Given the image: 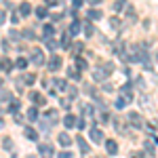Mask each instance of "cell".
<instances>
[{
    "label": "cell",
    "mask_w": 158,
    "mask_h": 158,
    "mask_svg": "<svg viewBox=\"0 0 158 158\" xmlns=\"http://www.w3.org/2000/svg\"><path fill=\"white\" fill-rule=\"evenodd\" d=\"M112 72H114V65H112V63H103L101 68H97V70L93 72V76H95V80H106Z\"/></svg>",
    "instance_id": "obj_1"
},
{
    "label": "cell",
    "mask_w": 158,
    "mask_h": 158,
    "mask_svg": "<svg viewBox=\"0 0 158 158\" xmlns=\"http://www.w3.org/2000/svg\"><path fill=\"white\" fill-rule=\"evenodd\" d=\"M127 120H129V124H131V127H135V129L143 127V120H141V114H137V112H131V114L127 116Z\"/></svg>",
    "instance_id": "obj_2"
},
{
    "label": "cell",
    "mask_w": 158,
    "mask_h": 158,
    "mask_svg": "<svg viewBox=\"0 0 158 158\" xmlns=\"http://www.w3.org/2000/svg\"><path fill=\"white\" fill-rule=\"evenodd\" d=\"M120 97L127 101V103H131L133 101V86L131 85H122L120 86Z\"/></svg>",
    "instance_id": "obj_3"
},
{
    "label": "cell",
    "mask_w": 158,
    "mask_h": 158,
    "mask_svg": "<svg viewBox=\"0 0 158 158\" xmlns=\"http://www.w3.org/2000/svg\"><path fill=\"white\" fill-rule=\"evenodd\" d=\"M32 63L34 65H42L44 63V53L40 49H32Z\"/></svg>",
    "instance_id": "obj_4"
},
{
    "label": "cell",
    "mask_w": 158,
    "mask_h": 158,
    "mask_svg": "<svg viewBox=\"0 0 158 158\" xmlns=\"http://www.w3.org/2000/svg\"><path fill=\"white\" fill-rule=\"evenodd\" d=\"M59 68H61V57L59 55H53V57L49 59V70L51 72H57Z\"/></svg>",
    "instance_id": "obj_5"
},
{
    "label": "cell",
    "mask_w": 158,
    "mask_h": 158,
    "mask_svg": "<svg viewBox=\"0 0 158 158\" xmlns=\"http://www.w3.org/2000/svg\"><path fill=\"white\" fill-rule=\"evenodd\" d=\"M38 150L42 152V158H53V146L51 143H40Z\"/></svg>",
    "instance_id": "obj_6"
},
{
    "label": "cell",
    "mask_w": 158,
    "mask_h": 158,
    "mask_svg": "<svg viewBox=\"0 0 158 158\" xmlns=\"http://www.w3.org/2000/svg\"><path fill=\"white\" fill-rule=\"evenodd\" d=\"M91 139H93L95 143H101V141H103V133L99 131L97 127H93V129H91Z\"/></svg>",
    "instance_id": "obj_7"
},
{
    "label": "cell",
    "mask_w": 158,
    "mask_h": 158,
    "mask_svg": "<svg viewBox=\"0 0 158 158\" xmlns=\"http://www.w3.org/2000/svg\"><path fill=\"white\" fill-rule=\"evenodd\" d=\"M106 150H108V154H116V152H118V143H116L114 139H108V141H106Z\"/></svg>",
    "instance_id": "obj_8"
},
{
    "label": "cell",
    "mask_w": 158,
    "mask_h": 158,
    "mask_svg": "<svg viewBox=\"0 0 158 158\" xmlns=\"http://www.w3.org/2000/svg\"><path fill=\"white\" fill-rule=\"evenodd\" d=\"M0 70H2V72H11V70H13V63H11V59L2 57V59H0Z\"/></svg>",
    "instance_id": "obj_9"
},
{
    "label": "cell",
    "mask_w": 158,
    "mask_h": 158,
    "mask_svg": "<svg viewBox=\"0 0 158 158\" xmlns=\"http://www.w3.org/2000/svg\"><path fill=\"white\" fill-rule=\"evenodd\" d=\"M76 143H78V148L82 150V154H89V152H91V148H89V143H86L85 139H82V135H80L78 139H76Z\"/></svg>",
    "instance_id": "obj_10"
},
{
    "label": "cell",
    "mask_w": 158,
    "mask_h": 158,
    "mask_svg": "<svg viewBox=\"0 0 158 158\" xmlns=\"http://www.w3.org/2000/svg\"><path fill=\"white\" fill-rule=\"evenodd\" d=\"M30 99H32L36 106H42V103H44V97H42L40 93H36V91H32V93H30Z\"/></svg>",
    "instance_id": "obj_11"
},
{
    "label": "cell",
    "mask_w": 158,
    "mask_h": 158,
    "mask_svg": "<svg viewBox=\"0 0 158 158\" xmlns=\"http://www.w3.org/2000/svg\"><path fill=\"white\" fill-rule=\"evenodd\" d=\"M86 17L91 19V21H97V19H101L103 15H101V11H97V9H91V11L86 13Z\"/></svg>",
    "instance_id": "obj_12"
},
{
    "label": "cell",
    "mask_w": 158,
    "mask_h": 158,
    "mask_svg": "<svg viewBox=\"0 0 158 158\" xmlns=\"http://www.w3.org/2000/svg\"><path fill=\"white\" fill-rule=\"evenodd\" d=\"M63 124H65L68 129H72V127H76V116H72V114H68V116L63 118Z\"/></svg>",
    "instance_id": "obj_13"
},
{
    "label": "cell",
    "mask_w": 158,
    "mask_h": 158,
    "mask_svg": "<svg viewBox=\"0 0 158 158\" xmlns=\"http://www.w3.org/2000/svg\"><path fill=\"white\" fill-rule=\"evenodd\" d=\"M59 143H61V146H65V148L72 146V137H70V135H65V133H61L59 135Z\"/></svg>",
    "instance_id": "obj_14"
},
{
    "label": "cell",
    "mask_w": 158,
    "mask_h": 158,
    "mask_svg": "<svg viewBox=\"0 0 158 158\" xmlns=\"http://www.w3.org/2000/svg\"><path fill=\"white\" fill-rule=\"evenodd\" d=\"M76 70H78V72H85V70H86V59L76 57Z\"/></svg>",
    "instance_id": "obj_15"
},
{
    "label": "cell",
    "mask_w": 158,
    "mask_h": 158,
    "mask_svg": "<svg viewBox=\"0 0 158 158\" xmlns=\"http://www.w3.org/2000/svg\"><path fill=\"white\" fill-rule=\"evenodd\" d=\"M44 34H42V38L47 40V38H53V34H55V27L53 25H44V30H42Z\"/></svg>",
    "instance_id": "obj_16"
},
{
    "label": "cell",
    "mask_w": 158,
    "mask_h": 158,
    "mask_svg": "<svg viewBox=\"0 0 158 158\" xmlns=\"http://www.w3.org/2000/svg\"><path fill=\"white\" fill-rule=\"evenodd\" d=\"M23 135L27 137V139H32V141H36V139H38V133L34 131V129H30V127H27V129L23 131Z\"/></svg>",
    "instance_id": "obj_17"
},
{
    "label": "cell",
    "mask_w": 158,
    "mask_h": 158,
    "mask_svg": "<svg viewBox=\"0 0 158 158\" xmlns=\"http://www.w3.org/2000/svg\"><path fill=\"white\" fill-rule=\"evenodd\" d=\"M53 85H55V89H57V91H65L68 82H65V80H61V78H57V80H53Z\"/></svg>",
    "instance_id": "obj_18"
},
{
    "label": "cell",
    "mask_w": 158,
    "mask_h": 158,
    "mask_svg": "<svg viewBox=\"0 0 158 158\" xmlns=\"http://www.w3.org/2000/svg\"><path fill=\"white\" fill-rule=\"evenodd\" d=\"M19 13H21V15H23V17H27V15H30V13H32V6H30V4H27V2H23V4H21V6H19Z\"/></svg>",
    "instance_id": "obj_19"
},
{
    "label": "cell",
    "mask_w": 158,
    "mask_h": 158,
    "mask_svg": "<svg viewBox=\"0 0 158 158\" xmlns=\"http://www.w3.org/2000/svg\"><path fill=\"white\" fill-rule=\"evenodd\" d=\"M27 120H32V122L38 120V110L36 108H30V110H27Z\"/></svg>",
    "instance_id": "obj_20"
},
{
    "label": "cell",
    "mask_w": 158,
    "mask_h": 158,
    "mask_svg": "<svg viewBox=\"0 0 158 158\" xmlns=\"http://www.w3.org/2000/svg\"><path fill=\"white\" fill-rule=\"evenodd\" d=\"M82 27H85L86 36H93V34H95V30H93V25H91V21H85V23H82Z\"/></svg>",
    "instance_id": "obj_21"
},
{
    "label": "cell",
    "mask_w": 158,
    "mask_h": 158,
    "mask_svg": "<svg viewBox=\"0 0 158 158\" xmlns=\"http://www.w3.org/2000/svg\"><path fill=\"white\" fill-rule=\"evenodd\" d=\"M78 32H80V21H74V23L70 25V34H72V36H76Z\"/></svg>",
    "instance_id": "obj_22"
},
{
    "label": "cell",
    "mask_w": 158,
    "mask_h": 158,
    "mask_svg": "<svg viewBox=\"0 0 158 158\" xmlns=\"http://www.w3.org/2000/svg\"><path fill=\"white\" fill-rule=\"evenodd\" d=\"M146 152H148V154H152V156L156 154V146H154V141H146Z\"/></svg>",
    "instance_id": "obj_23"
},
{
    "label": "cell",
    "mask_w": 158,
    "mask_h": 158,
    "mask_svg": "<svg viewBox=\"0 0 158 158\" xmlns=\"http://www.w3.org/2000/svg\"><path fill=\"white\" fill-rule=\"evenodd\" d=\"M124 6H127V0H116V2H114V11H116V13L122 11Z\"/></svg>",
    "instance_id": "obj_24"
},
{
    "label": "cell",
    "mask_w": 158,
    "mask_h": 158,
    "mask_svg": "<svg viewBox=\"0 0 158 158\" xmlns=\"http://www.w3.org/2000/svg\"><path fill=\"white\" fill-rule=\"evenodd\" d=\"M47 118H51V124H55V122L59 120V118H57V112H55V110H49V112H47Z\"/></svg>",
    "instance_id": "obj_25"
},
{
    "label": "cell",
    "mask_w": 158,
    "mask_h": 158,
    "mask_svg": "<svg viewBox=\"0 0 158 158\" xmlns=\"http://www.w3.org/2000/svg\"><path fill=\"white\" fill-rule=\"evenodd\" d=\"M68 76L74 78V80H78V78H80V72H78L76 68H70V70H68Z\"/></svg>",
    "instance_id": "obj_26"
},
{
    "label": "cell",
    "mask_w": 158,
    "mask_h": 158,
    "mask_svg": "<svg viewBox=\"0 0 158 158\" xmlns=\"http://www.w3.org/2000/svg\"><path fill=\"white\" fill-rule=\"evenodd\" d=\"M25 65H27V61H25L23 57H21V59H17V61H15V68H17V70H25Z\"/></svg>",
    "instance_id": "obj_27"
},
{
    "label": "cell",
    "mask_w": 158,
    "mask_h": 158,
    "mask_svg": "<svg viewBox=\"0 0 158 158\" xmlns=\"http://www.w3.org/2000/svg\"><path fill=\"white\" fill-rule=\"evenodd\" d=\"M44 42H47V47H49L51 51H55V49H57V47H59V44H57V42H55V40H53V38H47V40H44Z\"/></svg>",
    "instance_id": "obj_28"
},
{
    "label": "cell",
    "mask_w": 158,
    "mask_h": 158,
    "mask_svg": "<svg viewBox=\"0 0 158 158\" xmlns=\"http://www.w3.org/2000/svg\"><path fill=\"white\" fill-rule=\"evenodd\" d=\"M2 146H4V150H13V139H11V137H4Z\"/></svg>",
    "instance_id": "obj_29"
},
{
    "label": "cell",
    "mask_w": 158,
    "mask_h": 158,
    "mask_svg": "<svg viewBox=\"0 0 158 158\" xmlns=\"http://www.w3.org/2000/svg\"><path fill=\"white\" fill-rule=\"evenodd\" d=\"M36 15L40 17V19H44V17H47V9H44V6H38V9H36Z\"/></svg>",
    "instance_id": "obj_30"
},
{
    "label": "cell",
    "mask_w": 158,
    "mask_h": 158,
    "mask_svg": "<svg viewBox=\"0 0 158 158\" xmlns=\"http://www.w3.org/2000/svg\"><path fill=\"white\" fill-rule=\"evenodd\" d=\"M82 114L91 118V116H93V108H91V106H82Z\"/></svg>",
    "instance_id": "obj_31"
},
{
    "label": "cell",
    "mask_w": 158,
    "mask_h": 158,
    "mask_svg": "<svg viewBox=\"0 0 158 158\" xmlns=\"http://www.w3.org/2000/svg\"><path fill=\"white\" fill-rule=\"evenodd\" d=\"M65 91H68V95H70V97H76V93H78V91H76V86H65Z\"/></svg>",
    "instance_id": "obj_32"
},
{
    "label": "cell",
    "mask_w": 158,
    "mask_h": 158,
    "mask_svg": "<svg viewBox=\"0 0 158 158\" xmlns=\"http://www.w3.org/2000/svg\"><path fill=\"white\" fill-rule=\"evenodd\" d=\"M23 38H30V40H36V34H34L32 30H25V32H23Z\"/></svg>",
    "instance_id": "obj_33"
},
{
    "label": "cell",
    "mask_w": 158,
    "mask_h": 158,
    "mask_svg": "<svg viewBox=\"0 0 158 158\" xmlns=\"http://www.w3.org/2000/svg\"><path fill=\"white\" fill-rule=\"evenodd\" d=\"M124 106H127V101H124L122 97H118V99H116V110H122Z\"/></svg>",
    "instance_id": "obj_34"
},
{
    "label": "cell",
    "mask_w": 158,
    "mask_h": 158,
    "mask_svg": "<svg viewBox=\"0 0 158 158\" xmlns=\"http://www.w3.org/2000/svg\"><path fill=\"white\" fill-rule=\"evenodd\" d=\"M23 80L27 82V85H34V80H36V76H34V74H27V76H25Z\"/></svg>",
    "instance_id": "obj_35"
},
{
    "label": "cell",
    "mask_w": 158,
    "mask_h": 158,
    "mask_svg": "<svg viewBox=\"0 0 158 158\" xmlns=\"http://www.w3.org/2000/svg\"><path fill=\"white\" fill-rule=\"evenodd\" d=\"M61 44H63V47H70V36H68V34H63V38H61Z\"/></svg>",
    "instance_id": "obj_36"
},
{
    "label": "cell",
    "mask_w": 158,
    "mask_h": 158,
    "mask_svg": "<svg viewBox=\"0 0 158 158\" xmlns=\"http://www.w3.org/2000/svg\"><path fill=\"white\" fill-rule=\"evenodd\" d=\"M146 129H148V133H152V137H156V127L154 124H148Z\"/></svg>",
    "instance_id": "obj_37"
},
{
    "label": "cell",
    "mask_w": 158,
    "mask_h": 158,
    "mask_svg": "<svg viewBox=\"0 0 158 158\" xmlns=\"http://www.w3.org/2000/svg\"><path fill=\"white\" fill-rule=\"evenodd\" d=\"M99 120L103 122V124H106V122H110V114H108V112H103V114H101V118H99Z\"/></svg>",
    "instance_id": "obj_38"
},
{
    "label": "cell",
    "mask_w": 158,
    "mask_h": 158,
    "mask_svg": "<svg viewBox=\"0 0 158 158\" xmlns=\"http://www.w3.org/2000/svg\"><path fill=\"white\" fill-rule=\"evenodd\" d=\"M9 110H11V112H17V110H19V101H15V103H11V106H9Z\"/></svg>",
    "instance_id": "obj_39"
},
{
    "label": "cell",
    "mask_w": 158,
    "mask_h": 158,
    "mask_svg": "<svg viewBox=\"0 0 158 158\" xmlns=\"http://www.w3.org/2000/svg\"><path fill=\"white\" fill-rule=\"evenodd\" d=\"M57 2H59V0H44V4H47V6H55Z\"/></svg>",
    "instance_id": "obj_40"
},
{
    "label": "cell",
    "mask_w": 158,
    "mask_h": 158,
    "mask_svg": "<svg viewBox=\"0 0 158 158\" xmlns=\"http://www.w3.org/2000/svg\"><path fill=\"white\" fill-rule=\"evenodd\" d=\"M110 23H112V27H118V25H120V19H116V17H114Z\"/></svg>",
    "instance_id": "obj_41"
},
{
    "label": "cell",
    "mask_w": 158,
    "mask_h": 158,
    "mask_svg": "<svg viewBox=\"0 0 158 158\" xmlns=\"http://www.w3.org/2000/svg\"><path fill=\"white\" fill-rule=\"evenodd\" d=\"M76 127H78V129H85L86 122H85V120H76Z\"/></svg>",
    "instance_id": "obj_42"
},
{
    "label": "cell",
    "mask_w": 158,
    "mask_h": 158,
    "mask_svg": "<svg viewBox=\"0 0 158 158\" xmlns=\"http://www.w3.org/2000/svg\"><path fill=\"white\" fill-rule=\"evenodd\" d=\"M9 36H11L13 40H19V34H17V32H15V30H13V32H9Z\"/></svg>",
    "instance_id": "obj_43"
},
{
    "label": "cell",
    "mask_w": 158,
    "mask_h": 158,
    "mask_svg": "<svg viewBox=\"0 0 158 158\" xmlns=\"http://www.w3.org/2000/svg\"><path fill=\"white\" fill-rule=\"evenodd\" d=\"M59 158H72V152H61Z\"/></svg>",
    "instance_id": "obj_44"
},
{
    "label": "cell",
    "mask_w": 158,
    "mask_h": 158,
    "mask_svg": "<svg viewBox=\"0 0 158 158\" xmlns=\"http://www.w3.org/2000/svg\"><path fill=\"white\" fill-rule=\"evenodd\" d=\"M6 21V15H4V11H0V25Z\"/></svg>",
    "instance_id": "obj_45"
},
{
    "label": "cell",
    "mask_w": 158,
    "mask_h": 158,
    "mask_svg": "<svg viewBox=\"0 0 158 158\" xmlns=\"http://www.w3.org/2000/svg\"><path fill=\"white\" fill-rule=\"evenodd\" d=\"M15 122H23V116L21 114H15Z\"/></svg>",
    "instance_id": "obj_46"
},
{
    "label": "cell",
    "mask_w": 158,
    "mask_h": 158,
    "mask_svg": "<svg viewBox=\"0 0 158 158\" xmlns=\"http://www.w3.org/2000/svg\"><path fill=\"white\" fill-rule=\"evenodd\" d=\"M89 2H91V4H101L103 0H89Z\"/></svg>",
    "instance_id": "obj_47"
},
{
    "label": "cell",
    "mask_w": 158,
    "mask_h": 158,
    "mask_svg": "<svg viewBox=\"0 0 158 158\" xmlns=\"http://www.w3.org/2000/svg\"><path fill=\"white\" fill-rule=\"evenodd\" d=\"M131 158H143V156H141V154H133Z\"/></svg>",
    "instance_id": "obj_48"
},
{
    "label": "cell",
    "mask_w": 158,
    "mask_h": 158,
    "mask_svg": "<svg viewBox=\"0 0 158 158\" xmlns=\"http://www.w3.org/2000/svg\"><path fill=\"white\" fill-rule=\"evenodd\" d=\"M2 127H4V124H2V120H0V129H2Z\"/></svg>",
    "instance_id": "obj_49"
},
{
    "label": "cell",
    "mask_w": 158,
    "mask_h": 158,
    "mask_svg": "<svg viewBox=\"0 0 158 158\" xmlns=\"http://www.w3.org/2000/svg\"><path fill=\"white\" fill-rule=\"evenodd\" d=\"M30 158H34V156H30Z\"/></svg>",
    "instance_id": "obj_50"
},
{
    "label": "cell",
    "mask_w": 158,
    "mask_h": 158,
    "mask_svg": "<svg viewBox=\"0 0 158 158\" xmlns=\"http://www.w3.org/2000/svg\"><path fill=\"white\" fill-rule=\"evenodd\" d=\"M80 2H82V0H80Z\"/></svg>",
    "instance_id": "obj_51"
},
{
    "label": "cell",
    "mask_w": 158,
    "mask_h": 158,
    "mask_svg": "<svg viewBox=\"0 0 158 158\" xmlns=\"http://www.w3.org/2000/svg\"><path fill=\"white\" fill-rule=\"evenodd\" d=\"M0 85H2V82H0Z\"/></svg>",
    "instance_id": "obj_52"
}]
</instances>
